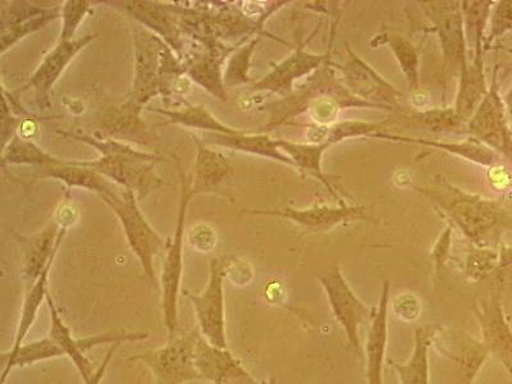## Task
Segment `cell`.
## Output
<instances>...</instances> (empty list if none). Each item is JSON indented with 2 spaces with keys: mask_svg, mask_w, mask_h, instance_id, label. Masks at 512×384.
I'll list each match as a JSON object with an SVG mask.
<instances>
[{
  "mask_svg": "<svg viewBox=\"0 0 512 384\" xmlns=\"http://www.w3.org/2000/svg\"><path fill=\"white\" fill-rule=\"evenodd\" d=\"M413 189L478 246L486 245L505 230H512V214L504 205L460 189L443 176H437L433 185Z\"/></svg>",
  "mask_w": 512,
  "mask_h": 384,
  "instance_id": "cell-1",
  "label": "cell"
},
{
  "mask_svg": "<svg viewBox=\"0 0 512 384\" xmlns=\"http://www.w3.org/2000/svg\"><path fill=\"white\" fill-rule=\"evenodd\" d=\"M57 132L67 139L93 146L100 157L90 162L79 160L81 166L94 169L123 189L134 191L137 199H144L153 190L164 186V181L155 172V166L166 160L160 155L143 152L121 140L102 139L98 136L72 134L66 131Z\"/></svg>",
  "mask_w": 512,
  "mask_h": 384,
  "instance_id": "cell-2",
  "label": "cell"
},
{
  "mask_svg": "<svg viewBox=\"0 0 512 384\" xmlns=\"http://www.w3.org/2000/svg\"><path fill=\"white\" fill-rule=\"evenodd\" d=\"M135 79L126 104L143 111L157 96L177 93V84L186 76L184 64L166 41L152 31L137 27L134 32Z\"/></svg>",
  "mask_w": 512,
  "mask_h": 384,
  "instance_id": "cell-3",
  "label": "cell"
},
{
  "mask_svg": "<svg viewBox=\"0 0 512 384\" xmlns=\"http://www.w3.org/2000/svg\"><path fill=\"white\" fill-rule=\"evenodd\" d=\"M177 171L181 178L180 208L175 236L169 239L166 258L160 272V291H162V312L168 340L176 337L178 328V297L181 292L182 273H184V236L187 208L192 199L191 178L182 171L180 160L177 159Z\"/></svg>",
  "mask_w": 512,
  "mask_h": 384,
  "instance_id": "cell-4",
  "label": "cell"
},
{
  "mask_svg": "<svg viewBox=\"0 0 512 384\" xmlns=\"http://www.w3.org/2000/svg\"><path fill=\"white\" fill-rule=\"evenodd\" d=\"M100 199L116 214L127 244L139 260L145 277L149 281H154V260L162 251L168 249L169 239H163L145 218L137 204V195L134 191L125 189L114 198L103 196Z\"/></svg>",
  "mask_w": 512,
  "mask_h": 384,
  "instance_id": "cell-5",
  "label": "cell"
},
{
  "mask_svg": "<svg viewBox=\"0 0 512 384\" xmlns=\"http://www.w3.org/2000/svg\"><path fill=\"white\" fill-rule=\"evenodd\" d=\"M428 18L429 32L440 40L443 67L446 75L457 77L469 61L468 40H466L463 8L459 0H429L418 2Z\"/></svg>",
  "mask_w": 512,
  "mask_h": 384,
  "instance_id": "cell-6",
  "label": "cell"
},
{
  "mask_svg": "<svg viewBox=\"0 0 512 384\" xmlns=\"http://www.w3.org/2000/svg\"><path fill=\"white\" fill-rule=\"evenodd\" d=\"M198 328L176 336L158 349L130 356L128 361L140 363L152 372L155 384H186L200 381L195 367V344Z\"/></svg>",
  "mask_w": 512,
  "mask_h": 384,
  "instance_id": "cell-7",
  "label": "cell"
},
{
  "mask_svg": "<svg viewBox=\"0 0 512 384\" xmlns=\"http://www.w3.org/2000/svg\"><path fill=\"white\" fill-rule=\"evenodd\" d=\"M47 304L50 313V329L48 336L61 347L64 356H67V358L72 361V364L75 365L84 383L88 382L95 373L93 363H91L86 352L102 345L128 344V342L144 341L149 337L148 332H128L121 329V331L105 332L96 336L76 338L73 337L70 327L64 322L56 301H54L50 292L47 297Z\"/></svg>",
  "mask_w": 512,
  "mask_h": 384,
  "instance_id": "cell-8",
  "label": "cell"
},
{
  "mask_svg": "<svg viewBox=\"0 0 512 384\" xmlns=\"http://www.w3.org/2000/svg\"><path fill=\"white\" fill-rule=\"evenodd\" d=\"M498 71L497 64L486 98L468 122V135L504 157L512 167V128L504 96L500 93Z\"/></svg>",
  "mask_w": 512,
  "mask_h": 384,
  "instance_id": "cell-9",
  "label": "cell"
},
{
  "mask_svg": "<svg viewBox=\"0 0 512 384\" xmlns=\"http://www.w3.org/2000/svg\"><path fill=\"white\" fill-rule=\"evenodd\" d=\"M227 263L221 258H210L209 280L199 295L186 291V299L194 308L201 336L213 346L227 349L226 303H224V278Z\"/></svg>",
  "mask_w": 512,
  "mask_h": 384,
  "instance_id": "cell-10",
  "label": "cell"
},
{
  "mask_svg": "<svg viewBox=\"0 0 512 384\" xmlns=\"http://www.w3.org/2000/svg\"><path fill=\"white\" fill-rule=\"evenodd\" d=\"M347 57L342 64L333 63L332 67L340 72V81L356 98L381 107L383 111L393 113L402 108V91L384 79L369 63L356 54L346 43Z\"/></svg>",
  "mask_w": 512,
  "mask_h": 384,
  "instance_id": "cell-11",
  "label": "cell"
},
{
  "mask_svg": "<svg viewBox=\"0 0 512 384\" xmlns=\"http://www.w3.org/2000/svg\"><path fill=\"white\" fill-rule=\"evenodd\" d=\"M369 207L365 205H349L344 203L331 205L314 204L312 207L296 209H242V213L254 216H273L295 223L310 232H328L341 224L359 221H373L369 216Z\"/></svg>",
  "mask_w": 512,
  "mask_h": 384,
  "instance_id": "cell-12",
  "label": "cell"
},
{
  "mask_svg": "<svg viewBox=\"0 0 512 384\" xmlns=\"http://www.w3.org/2000/svg\"><path fill=\"white\" fill-rule=\"evenodd\" d=\"M96 38H98V35L89 34L70 41L58 40L56 47L50 50L39 64V67L36 68V71L32 73L30 80L21 89L11 93L13 98L18 99L21 94L32 90L39 111H47L52 107L50 91H52L53 86L61 79L62 73L66 71L68 64Z\"/></svg>",
  "mask_w": 512,
  "mask_h": 384,
  "instance_id": "cell-13",
  "label": "cell"
},
{
  "mask_svg": "<svg viewBox=\"0 0 512 384\" xmlns=\"http://www.w3.org/2000/svg\"><path fill=\"white\" fill-rule=\"evenodd\" d=\"M318 29L319 26L305 43L297 45L290 56L280 63L273 64L272 70L263 79L255 82L253 91H267V93L282 95L290 94L294 90L297 81L312 76L320 68L331 64L333 39L326 53L315 54L306 50V45L317 34Z\"/></svg>",
  "mask_w": 512,
  "mask_h": 384,
  "instance_id": "cell-14",
  "label": "cell"
},
{
  "mask_svg": "<svg viewBox=\"0 0 512 384\" xmlns=\"http://www.w3.org/2000/svg\"><path fill=\"white\" fill-rule=\"evenodd\" d=\"M200 43L201 47L198 50H192L181 59L186 76L210 94L226 102L223 64L242 44L237 47H226L214 39L200 40Z\"/></svg>",
  "mask_w": 512,
  "mask_h": 384,
  "instance_id": "cell-15",
  "label": "cell"
},
{
  "mask_svg": "<svg viewBox=\"0 0 512 384\" xmlns=\"http://www.w3.org/2000/svg\"><path fill=\"white\" fill-rule=\"evenodd\" d=\"M318 280L326 290L332 312L344 327L350 344L358 349V328L370 317V310L356 297L340 268L320 274Z\"/></svg>",
  "mask_w": 512,
  "mask_h": 384,
  "instance_id": "cell-16",
  "label": "cell"
},
{
  "mask_svg": "<svg viewBox=\"0 0 512 384\" xmlns=\"http://www.w3.org/2000/svg\"><path fill=\"white\" fill-rule=\"evenodd\" d=\"M61 15L62 6L40 8L27 2H11L8 6L3 3L2 16H0L2 54L32 32L44 29Z\"/></svg>",
  "mask_w": 512,
  "mask_h": 384,
  "instance_id": "cell-17",
  "label": "cell"
},
{
  "mask_svg": "<svg viewBox=\"0 0 512 384\" xmlns=\"http://www.w3.org/2000/svg\"><path fill=\"white\" fill-rule=\"evenodd\" d=\"M67 230L68 227H61L54 221L36 235L17 236L18 244L21 245L22 253H24L22 274L30 285L38 281L45 268L54 262Z\"/></svg>",
  "mask_w": 512,
  "mask_h": 384,
  "instance_id": "cell-18",
  "label": "cell"
},
{
  "mask_svg": "<svg viewBox=\"0 0 512 384\" xmlns=\"http://www.w3.org/2000/svg\"><path fill=\"white\" fill-rule=\"evenodd\" d=\"M195 367L200 381L212 384L251 379L248 370L230 350L209 344L201 333L195 344Z\"/></svg>",
  "mask_w": 512,
  "mask_h": 384,
  "instance_id": "cell-19",
  "label": "cell"
},
{
  "mask_svg": "<svg viewBox=\"0 0 512 384\" xmlns=\"http://www.w3.org/2000/svg\"><path fill=\"white\" fill-rule=\"evenodd\" d=\"M35 178L36 180L52 178V180L63 182L68 190L84 189L93 191L99 195V198H103V196L114 198L125 190L108 180L107 177L95 172L94 169L81 166L79 160L62 159L61 162L52 164V166L39 167V173H36Z\"/></svg>",
  "mask_w": 512,
  "mask_h": 384,
  "instance_id": "cell-20",
  "label": "cell"
},
{
  "mask_svg": "<svg viewBox=\"0 0 512 384\" xmlns=\"http://www.w3.org/2000/svg\"><path fill=\"white\" fill-rule=\"evenodd\" d=\"M372 139L422 145L425 146V148L440 150V152L456 155V157L469 160V162L478 164V166L486 169L501 163L500 155L470 136L468 139L460 141V143H443V141L423 139V137H409L390 134V132H381V134L374 135Z\"/></svg>",
  "mask_w": 512,
  "mask_h": 384,
  "instance_id": "cell-21",
  "label": "cell"
},
{
  "mask_svg": "<svg viewBox=\"0 0 512 384\" xmlns=\"http://www.w3.org/2000/svg\"><path fill=\"white\" fill-rule=\"evenodd\" d=\"M489 86L484 72V56H473L465 64L459 76L454 109L465 122H469L480 103L486 98Z\"/></svg>",
  "mask_w": 512,
  "mask_h": 384,
  "instance_id": "cell-22",
  "label": "cell"
},
{
  "mask_svg": "<svg viewBox=\"0 0 512 384\" xmlns=\"http://www.w3.org/2000/svg\"><path fill=\"white\" fill-rule=\"evenodd\" d=\"M392 123L422 128L434 134H468V122L457 116L454 107L408 109L402 107L390 113Z\"/></svg>",
  "mask_w": 512,
  "mask_h": 384,
  "instance_id": "cell-23",
  "label": "cell"
},
{
  "mask_svg": "<svg viewBox=\"0 0 512 384\" xmlns=\"http://www.w3.org/2000/svg\"><path fill=\"white\" fill-rule=\"evenodd\" d=\"M192 139L198 149L195 173L191 178V192L195 196L212 191L228 180L232 173V166L230 158L205 145L199 136H192Z\"/></svg>",
  "mask_w": 512,
  "mask_h": 384,
  "instance_id": "cell-24",
  "label": "cell"
},
{
  "mask_svg": "<svg viewBox=\"0 0 512 384\" xmlns=\"http://www.w3.org/2000/svg\"><path fill=\"white\" fill-rule=\"evenodd\" d=\"M201 141L208 146H223L226 149L273 159L276 162L286 164L288 167L296 168L294 162L282 152L278 140L272 139L267 134H246L244 131L237 132L235 135L208 134Z\"/></svg>",
  "mask_w": 512,
  "mask_h": 384,
  "instance_id": "cell-25",
  "label": "cell"
},
{
  "mask_svg": "<svg viewBox=\"0 0 512 384\" xmlns=\"http://www.w3.org/2000/svg\"><path fill=\"white\" fill-rule=\"evenodd\" d=\"M392 125L391 118L382 122L365 121H341L332 123L328 126L315 125H295L305 127L308 131L309 143L312 144H331L332 146L342 141L358 139V137H373L374 135L387 132L388 127Z\"/></svg>",
  "mask_w": 512,
  "mask_h": 384,
  "instance_id": "cell-26",
  "label": "cell"
},
{
  "mask_svg": "<svg viewBox=\"0 0 512 384\" xmlns=\"http://www.w3.org/2000/svg\"><path fill=\"white\" fill-rule=\"evenodd\" d=\"M278 144H280L282 152L294 162L296 169L308 172L310 176L322 182L329 194L337 200V204L344 203L345 200L338 196L335 187L322 168L323 155L331 148V144L294 143V141L288 140H278Z\"/></svg>",
  "mask_w": 512,
  "mask_h": 384,
  "instance_id": "cell-27",
  "label": "cell"
},
{
  "mask_svg": "<svg viewBox=\"0 0 512 384\" xmlns=\"http://www.w3.org/2000/svg\"><path fill=\"white\" fill-rule=\"evenodd\" d=\"M382 44L388 45L397 63H399L400 70L404 73L406 82H408L410 93L414 94L422 90L420 89V53H422V47H416L413 41L404 35L396 34V32L378 35L370 41L373 48H378Z\"/></svg>",
  "mask_w": 512,
  "mask_h": 384,
  "instance_id": "cell-28",
  "label": "cell"
},
{
  "mask_svg": "<svg viewBox=\"0 0 512 384\" xmlns=\"http://www.w3.org/2000/svg\"><path fill=\"white\" fill-rule=\"evenodd\" d=\"M63 356L64 352L61 347L49 336L24 344L16 351L3 352L0 384H6L13 369L31 367L41 361L63 358Z\"/></svg>",
  "mask_w": 512,
  "mask_h": 384,
  "instance_id": "cell-29",
  "label": "cell"
},
{
  "mask_svg": "<svg viewBox=\"0 0 512 384\" xmlns=\"http://www.w3.org/2000/svg\"><path fill=\"white\" fill-rule=\"evenodd\" d=\"M390 283H384L378 313L369 331L367 344L368 381L369 384H382V367L384 350L387 344V305Z\"/></svg>",
  "mask_w": 512,
  "mask_h": 384,
  "instance_id": "cell-30",
  "label": "cell"
},
{
  "mask_svg": "<svg viewBox=\"0 0 512 384\" xmlns=\"http://www.w3.org/2000/svg\"><path fill=\"white\" fill-rule=\"evenodd\" d=\"M149 111L163 114L168 118V123L184 126L187 128H196L203 130L208 134L235 135L240 130L224 125L217 117L208 111L205 105L186 104L180 109H149Z\"/></svg>",
  "mask_w": 512,
  "mask_h": 384,
  "instance_id": "cell-31",
  "label": "cell"
},
{
  "mask_svg": "<svg viewBox=\"0 0 512 384\" xmlns=\"http://www.w3.org/2000/svg\"><path fill=\"white\" fill-rule=\"evenodd\" d=\"M52 265L53 263H50L38 278V281L32 283L29 290H27L24 304H22L20 320H18L15 340H13L11 349L8 351H16L24 345L25 338L29 335L31 328L34 327L36 318H38L41 304L47 303L49 274L52 271Z\"/></svg>",
  "mask_w": 512,
  "mask_h": 384,
  "instance_id": "cell-32",
  "label": "cell"
},
{
  "mask_svg": "<svg viewBox=\"0 0 512 384\" xmlns=\"http://www.w3.org/2000/svg\"><path fill=\"white\" fill-rule=\"evenodd\" d=\"M496 2L492 0H464L461 2L463 8L466 40L473 56H480L486 53V29L491 18V12Z\"/></svg>",
  "mask_w": 512,
  "mask_h": 384,
  "instance_id": "cell-33",
  "label": "cell"
},
{
  "mask_svg": "<svg viewBox=\"0 0 512 384\" xmlns=\"http://www.w3.org/2000/svg\"><path fill=\"white\" fill-rule=\"evenodd\" d=\"M61 160L45 152L31 139H25V137L18 134L13 136L6 146H3V167L11 166V164H29V166L44 167L57 164Z\"/></svg>",
  "mask_w": 512,
  "mask_h": 384,
  "instance_id": "cell-34",
  "label": "cell"
},
{
  "mask_svg": "<svg viewBox=\"0 0 512 384\" xmlns=\"http://www.w3.org/2000/svg\"><path fill=\"white\" fill-rule=\"evenodd\" d=\"M260 38H262V35L255 36L231 54L226 68H224V86L235 88V86L249 84L251 58H253Z\"/></svg>",
  "mask_w": 512,
  "mask_h": 384,
  "instance_id": "cell-35",
  "label": "cell"
},
{
  "mask_svg": "<svg viewBox=\"0 0 512 384\" xmlns=\"http://www.w3.org/2000/svg\"><path fill=\"white\" fill-rule=\"evenodd\" d=\"M429 333L425 328L416 331L415 354L409 365L396 367L401 373L402 384H428L427 349Z\"/></svg>",
  "mask_w": 512,
  "mask_h": 384,
  "instance_id": "cell-36",
  "label": "cell"
},
{
  "mask_svg": "<svg viewBox=\"0 0 512 384\" xmlns=\"http://www.w3.org/2000/svg\"><path fill=\"white\" fill-rule=\"evenodd\" d=\"M91 2L86 0H68L62 6V31L59 40L70 41L75 38L76 31L79 30L81 22L91 12Z\"/></svg>",
  "mask_w": 512,
  "mask_h": 384,
  "instance_id": "cell-37",
  "label": "cell"
},
{
  "mask_svg": "<svg viewBox=\"0 0 512 384\" xmlns=\"http://www.w3.org/2000/svg\"><path fill=\"white\" fill-rule=\"evenodd\" d=\"M489 34L484 44V50L492 49V44L497 39L502 38L506 32H512V0H500L492 8L491 18H489Z\"/></svg>",
  "mask_w": 512,
  "mask_h": 384,
  "instance_id": "cell-38",
  "label": "cell"
},
{
  "mask_svg": "<svg viewBox=\"0 0 512 384\" xmlns=\"http://www.w3.org/2000/svg\"><path fill=\"white\" fill-rule=\"evenodd\" d=\"M190 244L192 248L198 249L201 253L212 250L214 245L217 244L216 233L213 232V228L201 224V226L192 228L189 236Z\"/></svg>",
  "mask_w": 512,
  "mask_h": 384,
  "instance_id": "cell-39",
  "label": "cell"
},
{
  "mask_svg": "<svg viewBox=\"0 0 512 384\" xmlns=\"http://www.w3.org/2000/svg\"><path fill=\"white\" fill-rule=\"evenodd\" d=\"M487 181L492 189L505 192L512 186V171L504 163H498L496 166L487 169Z\"/></svg>",
  "mask_w": 512,
  "mask_h": 384,
  "instance_id": "cell-40",
  "label": "cell"
},
{
  "mask_svg": "<svg viewBox=\"0 0 512 384\" xmlns=\"http://www.w3.org/2000/svg\"><path fill=\"white\" fill-rule=\"evenodd\" d=\"M452 231H454V227L450 223L446 230L441 233L440 239L437 240L436 246H434L433 258L436 259L438 269H440L442 263H445L447 255L450 253Z\"/></svg>",
  "mask_w": 512,
  "mask_h": 384,
  "instance_id": "cell-41",
  "label": "cell"
},
{
  "mask_svg": "<svg viewBox=\"0 0 512 384\" xmlns=\"http://www.w3.org/2000/svg\"><path fill=\"white\" fill-rule=\"evenodd\" d=\"M122 345L123 344H114V345H111V347H109L107 354H105L102 363H100L99 367L95 369V373L93 374V377H91L89 379V381L84 384H100V383H102L105 373H107L109 364H111L114 354H116L117 350L120 349V347Z\"/></svg>",
  "mask_w": 512,
  "mask_h": 384,
  "instance_id": "cell-42",
  "label": "cell"
},
{
  "mask_svg": "<svg viewBox=\"0 0 512 384\" xmlns=\"http://www.w3.org/2000/svg\"><path fill=\"white\" fill-rule=\"evenodd\" d=\"M504 102L507 108V112H509V116L512 118V86L509 93L504 96Z\"/></svg>",
  "mask_w": 512,
  "mask_h": 384,
  "instance_id": "cell-43",
  "label": "cell"
},
{
  "mask_svg": "<svg viewBox=\"0 0 512 384\" xmlns=\"http://www.w3.org/2000/svg\"><path fill=\"white\" fill-rule=\"evenodd\" d=\"M506 52L512 54V49H506ZM507 72H512V62L507 66Z\"/></svg>",
  "mask_w": 512,
  "mask_h": 384,
  "instance_id": "cell-44",
  "label": "cell"
},
{
  "mask_svg": "<svg viewBox=\"0 0 512 384\" xmlns=\"http://www.w3.org/2000/svg\"><path fill=\"white\" fill-rule=\"evenodd\" d=\"M141 378H143V376H140L139 378L136 379V382L134 384H140L141 382Z\"/></svg>",
  "mask_w": 512,
  "mask_h": 384,
  "instance_id": "cell-45",
  "label": "cell"
}]
</instances>
